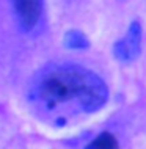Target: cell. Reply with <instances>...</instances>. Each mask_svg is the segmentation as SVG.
I'll return each mask as SVG.
<instances>
[{"mask_svg":"<svg viewBox=\"0 0 146 149\" xmlns=\"http://www.w3.org/2000/svg\"><path fill=\"white\" fill-rule=\"evenodd\" d=\"M85 149H119V146L116 138L110 132H104V134L97 135Z\"/></svg>","mask_w":146,"mask_h":149,"instance_id":"277c9868","label":"cell"},{"mask_svg":"<svg viewBox=\"0 0 146 149\" xmlns=\"http://www.w3.org/2000/svg\"><path fill=\"white\" fill-rule=\"evenodd\" d=\"M64 46L69 47V49H87L90 46L87 36L79 30H71L64 35Z\"/></svg>","mask_w":146,"mask_h":149,"instance_id":"5b68a950","label":"cell"},{"mask_svg":"<svg viewBox=\"0 0 146 149\" xmlns=\"http://www.w3.org/2000/svg\"><path fill=\"white\" fill-rule=\"evenodd\" d=\"M36 94L49 108L75 99L85 111H96L105 104L108 90L97 74L80 66L66 64L44 72L36 85Z\"/></svg>","mask_w":146,"mask_h":149,"instance_id":"6da1fadb","label":"cell"},{"mask_svg":"<svg viewBox=\"0 0 146 149\" xmlns=\"http://www.w3.org/2000/svg\"><path fill=\"white\" fill-rule=\"evenodd\" d=\"M141 49V27L138 22H132L127 33L115 44V55L121 61H132L140 55Z\"/></svg>","mask_w":146,"mask_h":149,"instance_id":"7a4b0ae2","label":"cell"},{"mask_svg":"<svg viewBox=\"0 0 146 149\" xmlns=\"http://www.w3.org/2000/svg\"><path fill=\"white\" fill-rule=\"evenodd\" d=\"M24 31H31L39 22L43 13V0H11Z\"/></svg>","mask_w":146,"mask_h":149,"instance_id":"3957f363","label":"cell"}]
</instances>
